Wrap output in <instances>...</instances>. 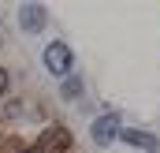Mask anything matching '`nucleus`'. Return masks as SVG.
I'll list each match as a JSON object with an SVG mask.
<instances>
[{
	"label": "nucleus",
	"instance_id": "39448f33",
	"mask_svg": "<svg viewBox=\"0 0 160 153\" xmlns=\"http://www.w3.org/2000/svg\"><path fill=\"white\" fill-rule=\"evenodd\" d=\"M78 93H82V78H67V82H63V90H60V97H63V101H75Z\"/></svg>",
	"mask_w": 160,
	"mask_h": 153
},
{
	"label": "nucleus",
	"instance_id": "20e7f679",
	"mask_svg": "<svg viewBox=\"0 0 160 153\" xmlns=\"http://www.w3.org/2000/svg\"><path fill=\"white\" fill-rule=\"evenodd\" d=\"M123 138H127V142H130V146H138V150H157V138H153V135H145V131H123Z\"/></svg>",
	"mask_w": 160,
	"mask_h": 153
},
{
	"label": "nucleus",
	"instance_id": "0eeeda50",
	"mask_svg": "<svg viewBox=\"0 0 160 153\" xmlns=\"http://www.w3.org/2000/svg\"><path fill=\"white\" fill-rule=\"evenodd\" d=\"M30 153H41V150H30Z\"/></svg>",
	"mask_w": 160,
	"mask_h": 153
},
{
	"label": "nucleus",
	"instance_id": "f257e3e1",
	"mask_svg": "<svg viewBox=\"0 0 160 153\" xmlns=\"http://www.w3.org/2000/svg\"><path fill=\"white\" fill-rule=\"evenodd\" d=\"M45 67H48V75H56V78L71 75V67H75L71 49H67L63 41H48V45H45Z\"/></svg>",
	"mask_w": 160,
	"mask_h": 153
},
{
	"label": "nucleus",
	"instance_id": "f03ea898",
	"mask_svg": "<svg viewBox=\"0 0 160 153\" xmlns=\"http://www.w3.org/2000/svg\"><path fill=\"white\" fill-rule=\"evenodd\" d=\"M89 135H93L97 146H112V142L119 138V119H116V116H101V119H93Z\"/></svg>",
	"mask_w": 160,
	"mask_h": 153
},
{
	"label": "nucleus",
	"instance_id": "7ed1b4c3",
	"mask_svg": "<svg viewBox=\"0 0 160 153\" xmlns=\"http://www.w3.org/2000/svg\"><path fill=\"white\" fill-rule=\"evenodd\" d=\"M19 26H22L26 34H38L41 26H45V8H41V4H22V8H19Z\"/></svg>",
	"mask_w": 160,
	"mask_h": 153
},
{
	"label": "nucleus",
	"instance_id": "423d86ee",
	"mask_svg": "<svg viewBox=\"0 0 160 153\" xmlns=\"http://www.w3.org/2000/svg\"><path fill=\"white\" fill-rule=\"evenodd\" d=\"M4 90H8V71L0 67V93H4Z\"/></svg>",
	"mask_w": 160,
	"mask_h": 153
}]
</instances>
